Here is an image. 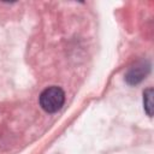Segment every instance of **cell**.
<instances>
[{
    "label": "cell",
    "instance_id": "obj_1",
    "mask_svg": "<svg viewBox=\"0 0 154 154\" xmlns=\"http://www.w3.org/2000/svg\"><path fill=\"white\" fill-rule=\"evenodd\" d=\"M40 106L47 113L58 112L65 102V93L59 87H48L40 95Z\"/></svg>",
    "mask_w": 154,
    "mask_h": 154
},
{
    "label": "cell",
    "instance_id": "obj_2",
    "mask_svg": "<svg viewBox=\"0 0 154 154\" xmlns=\"http://www.w3.org/2000/svg\"><path fill=\"white\" fill-rule=\"evenodd\" d=\"M148 71H149V65H144V63H138L128 71L125 79L129 84H137L144 78Z\"/></svg>",
    "mask_w": 154,
    "mask_h": 154
},
{
    "label": "cell",
    "instance_id": "obj_3",
    "mask_svg": "<svg viewBox=\"0 0 154 154\" xmlns=\"http://www.w3.org/2000/svg\"><path fill=\"white\" fill-rule=\"evenodd\" d=\"M143 103H144V111L149 117L153 114V89L148 88L143 93Z\"/></svg>",
    "mask_w": 154,
    "mask_h": 154
}]
</instances>
